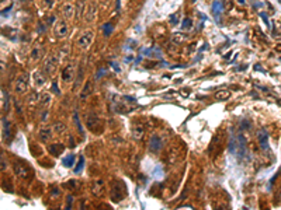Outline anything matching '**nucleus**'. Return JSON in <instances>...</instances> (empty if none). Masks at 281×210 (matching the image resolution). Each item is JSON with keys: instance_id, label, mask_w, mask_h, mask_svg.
Here are the masks:
<instances>
[{"instance_id": "obj_1", "label": "nucleus", "mask_w": 281, "mask_h": 210, "mask_svg": "<svg viewBox=\"0 0 281 210\" xmlns=\"http://www.w3.org/2000/svg\"><path fill=\"white\" fill-rule=\"evenodd\" d=\"M60 62V55L59 53H51V55L48 56L45 59V62H44V72H45L46 74H54L55 73L56 67H58V64H59Z\"/></svg>"}, {"instance_id": "obj_2", "label": "nucleus", "mask_w": 281, "mask_h": 210, "mask_svg": "<svg viewBox=\"0 0 281 210\" xmlns=\"http://www.w3.org/2000/svg\"><path fill=\"white\" fill-rule=\"evenodd\" d=\"M28 83H30V77H28L27 73L21 74L20 77H17L16 80V86H14V91L19 92V94H23L28 90Z\"/></svg>"}, {"instance_id": "obj_3", "label": "nucleus", "mask_w": 281, "mask_h": 210, "mask_svg": "<svg viewBox=\"0 0 281 210\" xmlns=\"http://www.w3.org/2000/svg\"><path fill=\"white\" fill-rule=\"evenodd\" d=\"M93 38H94V34L93 31H84L78 39V46L80 49H87L89 46L92 45Z\"/></svg>"}, {"instance_id": "obj_4", "label": "nucleus", "mask_w": 281, "mask_h": 210, "mask_svg": "<svg viewBox=\"0 0 281 210\" xmlns=\"http://www.w3.org/2000/svg\"><path fill=\"white\" fill-rule=\"evenodd\" d=\"M14 171L17 174V177H20L21 179H28L31 177V169L23 163H16L14 164Z\"/></svg>"}, {"instance_id": "obj_5", "label": "nucleus", "mask_w": 281, "mask_h": 210, "mask_svg": "<svg viewBox=\"0 0 281 210\" xmlns=\"http://www.w3.org/2000/svg\"><path fill=\"white\" fill-rule=\"evenodd\" d=\"M54 32L58 38H63L68 35V24L63 20H59L55 23V27H54Z\"/></svg>"}, {"instance_id": "obj_6", "label": "nucleus", "mask_w": 281, "mask_h": 210, "mask_svg": "<svg viewBox=\"0 0 281 210\" xmlns=\"http://www.w3.org/2000/svg\"><path fill=\"white\" fill-rule=\"evenodd\" d=\"M163 147V140L160 139L159 135H152L151 137V142H149V149L152 153H159Z\"/></svg>"}, {"instance_id": "obj_7", "label": "nucleus", "mask_w": 281, "mask_h": 210, "mask_svg": "<svg viewBox=\"0 0 281 210\" xmlns=\"http://www.w3.org/2000/svg\"><path fill=\"white\" fill-rule=\"evenodd\" d=\"M75 77V67L73 64H68L65 66V69L62 70V81L63 83H70Z\"/></svg>"}, {"instance_id": "obj_8", "label": "nucleus", "mask_w": 281, "mask_h": 210, "mask_svg": "<svg viewBox=\"0 0 281 210\" xmlns=\"http://www.w3.org/2000/svg\"><path fill=\"white\" fill-rule=\"evenodd\" d=\"M257 140H259V143H260V147H262L263 150H266V151L270 150V149H268V135L264 129H260L257 132Z\"/></svg>"}, {"instance_id": "obj_9", "label": "nucleus", "mask_w": 281, "mask_h": 210, "mask_svg": "<svg viewBox=\"0 0 281 210\" xmlns=\"http://www.w3.org/2000/svg\"><path fill=\"white\" fill-rule=\"evenodd\" d=\"M86 122H87V128L93 132H96V129H98V125H100V119L97 118L96 114H89Z\"/></svg>"}, {"instance_id": "obj_10", "label": "nucleus", "mask_w": 281, "mask_h": 210, "mask_svg": "<svg viewBox=\"0 0 281 210\" xmlns=\"http://www.w3.org/2000/svg\"><path fill=\"white\" fill-rule=\"evenodd\" d=\"M143 136H145V128H143V125L135 123L134 128H132V137H134L135 140H142Z\"/></svg>"}, {"instance_id": "obj_11", "label": "nucleus", "mask_w": 281, "mask_h": 210, "mask_svg": "<svg viewBox=\"0 0 281 210\" xmlns=\"http://www.w3.org/2000/svg\"><path fill=\"white\" fill-rule=\"evenodd\" d=\"M92 192H93V195H96V196H101L103 195V192H104V182H103L101 179H97V181H94L92 183Z\"/></svg>"}, {"instance_id": "obj_12", "label": "nucleus", "mask_w": 281, "mask_h": 210, "mask_svg": "<svg viewBox=\"0 0 281 210\" xmlns=\"http://www.w3.org/2000/svg\"><path fill=\"white\" fill-rule=\"evenodd\" d=\"M211 11H212V14H214V17H215L217 21L221 18V14H222V11H224V6H222V3L219 0H215V1L212 3Z\"/></svg>"}, {"instance_id": "obj_13", "label": "nucleus", "mask_w": 281, "mask_h": 210, "mask_svg": "<svg viewBox=\"0 0 281 210\" xmlns=\"http://www.w3.org/2000/svg\"><path fill=\"white\" fill-rule=\"evenodd\" d=\"M92 92H93V81L92 80H89L86 84H84V87L82 88V91H80V100H86L87 97H90L92 95Z\"/></svg>"}, {"instance_id": "obj_14", "label": "nucleus", "mask_w": 281, "mask_h": 210, "mask_svg": "<svg viewBox=\"0 0 281 210\" xmlns=\"http://www.w3.org/2000/svg\"><path fill=\"white\" fill-rule=\"evenodd\" d=\"M42 53H44V46H40V45H35L34 48H32L31 53H30V56H31V60H34V62H37V60H40L42 58Z\"/></svg>"}, {"instance_id": "obj_15", "label": "nucleus", "mask_w": 281, "mask_h": 210, "mask_svg": "<svg viewBox=\"0 0 281 210\" xmlns=\"http://www.w3.org/2000/svg\"><path fill=\"white\" fill-rule=\"evenodd\" d=\"M34 83H35V86H38V87L45 86L46 77H45V74L42 73L41 70H37V72L34 73Z\"/></svg>"}, {"instance_id": "obj_16", "label": "nucleus", "mask_w": 281, "mask_h": 210, "mask_svg": "<svg viewBox=\"0 0 281 210\" xmlns=\"http://www.w3.org/2000/svg\"><path fill=\"white\" fill-rule=\"evenodd\" d=\"M73 13H75V7L72 4H69V3H66V4L62 7V14H63V17L66 20L73 18Z\"/></svg>"}, {"instance_id": "obj_17", "label": "nucleus", "mask_w": 281, "mask_h": 210, "mask_svg": "<svg viewBox=\"0 0 281 210\" xmlns=\"http://www.w3.org/2000/svg\"><path fill=\"white\" fill-rule=\"evenodd\" d=\"M3 137H4L6 140L10 143V140H11V129H10V122L7 121L6 118H3Z\"/></svg>"}, {"instance_id": "obj_18", "label": "nucleus", "mask_w": 281, "mask_h": 210, "mask_svg": "<svg viewBox=\"0 0 281 210\" xmlns=\"http://www.w3.org/2000/svg\"><path fill=\"white\" fill-rule=\"evenodd\" d=\"M38 136H40V140L42 143H48L52 139V130L51 129H41Z\"/></svg>"}, {"instance_id": "obj_19", "label": "nucleus", "mask_w": 281, "mask_h": 210, "mask_svg": "<svg viewBox=\"0 0 281 210\" xmlns=\"http://www.w3.org/2000/svg\"><path fill=\"white\" fill-rule=\"evenodd\" d=\"M63 149H65V146L62 143H54V144H51V146L48 147V151L58 157V155H60V153L63 151Z\"/></svg>"}, {"instance_id": "obj_20", "label": "nucleus", "mask_w": 281, "mask_h": 210, "mask_svg": "<svg viewBox=\"0 0 281 210\" xmlns=\"http://www.w3.org/2000/svg\"><path fill=\"white\" fill-rule=\"evenodd\" d=\"M186 39H187V35H184L183 32H176L174 35L171 37V42H173V44H176V45H180V44H183Z\"/></svg>"}, {"instance_id": "obj_21", "label": "nucleus", "mask_w": 281, "mask_h": 210, "mask_svg": "<svg viewBox=\"0 0 281 210\" xmlns=\"http://www.w3.org/2000/svg\"><path fill=\"white\" fill-rule=\"evenodd\" d=\"M40 106L41 108H46V106H49V104H51V94H42L41 97H40Z\"/></svg>"}, {"instance_id": "obj_22", "label": "nucleus", "mask_w": 281, "mask_h": 210, "mask_svg": "<svg viewBox=\"0 0 281 210\" xmlns=\"http://www.w3.org/2000/svg\"><path fill=\"white\" fill-rule=\"evenodd\" d=\"M62 164H63L66 168L73 167V164H75V155L73 154H68L66 157H63V158H62Z\"/></svg>"}, {"instance_id": "obj_23", "label": "nucleus", "mask_w": 281, "mask_h": 210, "mask_svg": "<svg viewBox=\"0 0 281 210\" xmlns=\"http://www.w3.org/2000/svg\"><path fill=\"white\" fill-rule=\"evenodd\" d=\"M229 97H230V92L228 90H221V91H218L215 94V98L218 101H226V100H229Z\"/></svg>"}, {"instance_id": "obj_24", "label": "nucleus", "mask_w": 281, "mask_h": 210, "mask_svg": "<svg viewBox=\"0 0 281 210\" xmlns=\"http://www.w3.org/2000/svg\"><path fill=\"white\" fill-rule=\"evenodd\" d=\"M76 17L78 18H82V16H83V9H84V0H78V3H76Z\"/></svg>"}, {"instance_id": "obj_25", "label": "nucleus", "mask_w": 281, "mask_h": 210, "mask_svg": "<svg viewBox=\"0 0 281 210\" xmlns=\"http://www.w3.org/2000/svg\"><path fill=\"white\" fill-rule=\"evenodd\" d=\"M1 105H3V109H9V94L7 91H4V88H1Z\"/></svg>"}, {"instance_id": "obj_26", "label": "nucleus", "mask_w": 281, "mask_h": 210, "mask_svg": "<svg viewBox=\"0 0 281 210\" xmlns=\"http://www.w3.org/2000/svg\"><path fill=\"white\" fill-rule=\"evenodd\" d=\"M94 16H96V6L90 4L89 6V11H87V21H93Z\"/></svg>"}, {"instance_id": "obj_27", "label": "nucleus", "mask_w": 281, "mask_h": 210, "mask_svg": "<svg viewBox=\"0 0 281 210\" xmlns=\"http://www.w3.org/2000/svg\"><path fill=\"white\" fill-rule=\"evenodd\" d=\"M83 167H84V157L80 155V157H79V161H78V165L75 167V174H79L83 169Z\"/></svg>"}, {"instance_id": "obj_28", "label": "nucleus", "mask_w": 281, "mask_h": 210, "mask_svg": "<svg viewBox=\"0 0 281 210\" xmlns=\"http://www.w3.org/2000/svg\"><path fill=\"white\" fill-rule=\"evenodd\" d=\"M54 130H55L56 133H63L65 130H66V125L62 123V122H56V123L54 125Z\"/></svg>"}, {"instance_id": "obj_29", "label": "nucleus", "mask_w": 281, "mask_h": 210, "mask_svg": "<svg viewBox=\"0 0 281 210\" xmlns=\"http://www.w3.org/2000/svg\"><path fill=\"white\" fill-rule=\"evenodd\" d=\"M191 28H193V21H191V18H184L183 20V30L190 31Z\"/></svg>"}, {"instance_id": "obj_30", "label": "nucleus", "mask_w": 281, "mask_h": 210, "mask_svg": "<svg viewBox=\"0 0 281 210\" xmlns=\"http://www.w3.org/2000/svg\"><path fill=\"white\" fill-rule=\"evenodd\" d=\"M252 128V123H250L247 119H242V122H240V129L242 130H249V129Z\"/></svg>"}, {"instance_id": "obj_31", "label": "nucleus", "mask_w": 281, "mask_h": 210, "mask_svg": "<svg viewBox=\"0 0 281 210\" xmlns=\"http://www.w3.org/2000/svg\"><path fill=\"white\" fill-rule=\"evenodd\" d=\"M103 30H104V35H106V37H108L111 32H113V24H111V23H107L106 25L103 27Z\"/></svg>"}, {"instance_id": "obj_32", "label": "nucleus", "mask_w": 281, "mask_h": 210, "mask_svg": "<svg viewBox=\"0 0 281 210\" xmlns=\"http://www.w3.org/2000/svg\"><path fill=\"white\" fill-rule=\"evenodd\" d=\"M75 123H76V126H78V129H79V133H80V135H83V128H82V125H80L78 112H75Z\"/></svg>"}, {"instance_id": "obj_33", "label": "nucleus", "mask_w": 281, "mask_h": 210, "mask_svg": "<svg viewBox=\"0 0 281 210\" xmlns=\"http://www.w3.org/2000/svg\"><path fill=\"white\" fill-rule=\"evenodd\" d=\"M66 142H68V146H69V147H75V146H76L75 139L72 137V135H68V136H66Z\"/></svg>"}, {"instance_id": "obj_34", "label": "nucleus", "mask_w": 281, "mask_h": 210, "mask_svg": "<svg viewBox=\"0 0 281 210\" xmlns=\"http://www.w3.org/2000/svg\"><path fill=\"white\" fill-rule=\"evenodd\" d=\"M54 3H55V0H44V7L45 9H52Z\"/></svg>"}, {"instance_id": "obj_35", "label": "nucleus", "mask_w": 281, "mask_h": 210, "mask_svg": "<svg viewBox=\"0 0 281 210\" xmlns=\"http://www.w3.org/2000/svg\"><path fill=\"white\" fill-rule=\"evenodd\" d=\"M68 50H69V45H65L62 49H60V52H59V55H60V58H63L65 55H68Z\"/></svg>"}, {"instance_id": "obj_36", "label": "nucleus", "mask_w": 281, "mask_h": 210, "mask_svg": "<svg viewBox=\"0 0 281 210\" xmlns=\"http://www.w3.org/2000/svg\"><path fill=\"white\" fill-rule=\"evenodd\" d=\"M46 121H48V111H44L41 115V122L42 123H45Z\"/></svg>"}, {"instance_id": "obj_37", "label": "nucleus", "mask_w": 281, "mask_h": 210, "mask_svg": "<svg viewBox=\"0 0 281 210\" xmlns=\"http://www.w3.org/2000/svg\"><path fill=\"white\" fill-rule=\"evenodd\" d=\"M104 73H106V69H100V70H98V72H97L96 80H98V78H101L103 76H104Z\"/></svg>"}, {"instance_id": "obj_38", "label": "nucleus", "mask_w": 281, "mask_h": 210, "mask_svg": "<svg viewBox=\"0 0 281 210\" xmlns=\"http://www.w3.org/2000/svg\"><path fill=\"white\" fill-rule=\"evenodd\" d=\"M170 23L174 24V25L179 23V20H177V14H174V16H171V17H170Z\"/></svg>"}, {"instance_id": "obj_39", "label": "nucleus", "mask_w": 281, "mask_h": 210, "mask_svg": "<svg viewBox=\"0 0 281 210\" xmlns=\"http://www.w3.org/2000/svg\"><path fill=\"white\" fill-rule=\"evenodd\" d=\"M6 167H7V164H6V161H4V155L1 154V171H4Z\"/></svg>"}, {"instance_id": "obj_40", "label": "nucleus", "mask_w": 281, "mask_h": 210, "mask_svg": "<svg viewBox=\"0 0 281 210\" xmlns=\"http://www.w3.org/2000/svg\"><path fill=\"white\" fill-rule=\"evenodd\" d=\"M55 21V17H46V25H51Z\"/></svg>"}, {"instance_id": "obj_41", "label": "nucleus", "mask_w": 281, "mask_h": 210, "mask_svg": "<svg viewBox=\"0 0 281 210\" xmlns=\"http://www.w3.org/2000/svg\"><path fill=\"white\" fill-rule=\"evenodd\" d=\"M260 17H262V20H263V21H264L266 24H267V25H270V24H268V20H267V16H266V14L260 13Z\"/></svg>"}, {"instance_id": "obj_42", "label": "nucleus", "mask_w": 281, "mask_h": 210, "mask_svg": "<svg viewBox=\"0 0 281 210\" xmlns=\"http://www.w3.org/2000/svg\"><path fill=\"white\" fill-rule=\"evenodd\" d=\"M254 69H256V70H262V72H264V73H266V70H264V69H262V66H260V64H256V66H254Z\"/></svg>"}, {"instance_id": "obj_43", "label": "nucleus", "mask_w": 281, "mask_h": 210, "mask_svg": "<svg viewBox=\"0 0 281 210\" xmlns=\"http://www.w3.org/2000/svg\"><path fill=\"white\" fill-rule=\"evenodd\" d=\"M110 64H111V66H113V67L115 69V70H117V72H120V67H118V66H117V64H115V63H110Z\"/></svg>"}, {"instance_id": "obj_44", "label": "nucleus", "mask_w": 281, "mask_h": 210, "mask_svg": "<svg viewBox=\"0 0 281 210\" xmlns=\"http://www.w3.org/2000/svg\"><path fill=\"white\" fill-rule=\"evenodd\" d=\"M70 203H72V196H69L68 197V209L70 207Z\"/></svg>"}, {"instance_id": "obj_45", "label": "nucleus", "mask_w": 281, "mask_h": 210, "mask_svg": "<svg viewBox=\"0 0 281 210\" xmlns=\"http://www.w3.org/2000/svg\"><path fill=\"white\" fill-rule=\"evenodd\" d=\"M54 91H55V92H59V90H58V87H56V83H54Z\"/></svg>"}, {"instance_id": "obj_46", "label": "nucleus", "mask_w": 281, "mask_h": 210, "mask_svg": "<svg viewBox=\"0 0 281 210\" xmlns=\"http://www.w3.org/2000/svg\"><path fill=\"white\" fill-rule=\"evenodd\" d=\"M239 3H240V4H243V3H244V0H239Z\"/></svg>"}, {"instance_id": "obj_47", "label": "nucleus", "mask_w": 281, "mask_h": 210, "mask_svg": "<svg viewBox=\"0 0 281 210\" xmlns=\"http://www.w3.org/2000/svg\"><path fill=\"white\" fill-rule=\"evenodd\" d=\"M21 1H24V0H21Z\"/></svg>"}]
</instances>
